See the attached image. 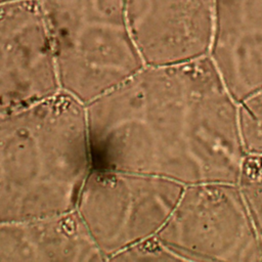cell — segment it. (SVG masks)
Instances as JSON below:
<instances>
[{"instance_id":"obj_1","label":"cell","mask_w":262,"mask_h":262,"mask_svg":"<svg viewBox=\"0 0 262 262\" xmlns=\"http://www.w3.org/2000/svg\"><path fill=\"white\" fill-rule=\"evenodd\" d=\"M92 168L161 176L182 185L237 182L248 154L238 102L209 55L144 64L86 104Z\"/></svg>"},{"instance_id":"obj_2","label":"cell","mask_w":262,"mask_h":262,"mask_svg":"<svg viewBox=\"0 0 262 262\" xmlns=\"http://www.w3.org/2000/svg\"><path fill=\"white\" fill-rule=\"evenodd\" d=\"M91 169L86 104L69 93L0 115V223L75 210Z\"/></svg>"},{"instance_id":"obj_3","label":"cell","mask_w":262,"mask_h":262,"mask_svg":"<svg viewBox=\"0 0 262 262\" xmlns=\"http://www.w3.org/2000/svg\"><path fill=\"white\" fill-rule=\"evenodd\" d=\"M60 89L88 104L144 63L131 36L128 0H38Z\"/></svg>"},{"instance_id":"obj_4","label":"cell","mask_w":262,"mask_h":262,"mask_svg":"<svg viewBox=\"0 0 262 262\" xmlns=\"http://www.w3.org/2000/svg\"><path fill=\"white\" fill-rule=\"evenodd\" d=\"M183 187L157 175L92 168L76 211L104 260H111L131 245L157 235L172 214Z\"/></svg>"},{"instance_id":"obj_5","label":"cell","mask_w":262,"mask_h":262,"mask_svg":"<svg viewBox=\"0 0 262 262\" xmlns=\"http://www.w3.org/2000/svg\"><path fill=\"white\" fill-rule=\"evenodd\" d=\"M157 236L180 261H262V244L237 182L184 185Z\"/></svg>"},{"instance_id":"obj_6","label":"cell","mask_w":262,"mask_h":262,"mask_svg":"<svg viewBox=\"0 0 262 262\" xmlns=\"http://www.w3.org/2000/svg\"><path fill=\"white\" fill-rule=\"evenodd\" d=\"M61 91L38 0L0 2V115Z\"/></svg>"},{"instance_id":"obj_7","label":"cell","mask_w":262,"mask_h":262,"mask_svg":"<svg viewBox=\"0 0 262 262\" xmlns=\"http://www.w3.org/2000/svg\"><path fill=\"white\" fill-rule=\"evenodd\" d=\"M127 17L144 64H173L209 55L214 0H128Z\"/></svg>"},{"instance_id":"obj_8","label":"cell","mask_w":262,"mask_h":262,"mask_svg":"<svg viewBox=\"0 0 262 262\" xmlns=\"http://www.w3.org/2000/svg\"><path fill=\"white\" fill-rule=\"evenodd\" d=\"M209 56L238 103L262 89V0H214Z\"/></svg>"},{"instance_id":"obj_9","label":"cell","mask_w":262,"mask_h":262,"mask_svg":"<svg viewBox=\"0 0 262 262\" xmlns=\"http://www.w3.org/2000/svg\"><path fill=\"white\" fill-rule=\"evenodd\" d=\"M75 210L0 223V261H102Z\"/></svg>"},{"instance_id":"obj_10","label":"cell","mask_w":262,"mask_h":262,"mask_svg":"<svg viewBox=\"0 0 262 262\" xmlns=\"http://www.w3.org/2000/svg\"><path fill=\"white\" fill-rule=\"evenodd\" d=\"M238 122L248 156H262V89L238 103Z\"/></svg>"},{"instance_id":"obj_11","label":"cell","mask_w":262,"mask_h":262,"mask_svg":"<svg viewBox=\"0 0 262 262\" xmlns=\"http://www.w3.org/2000/svg\"><path fill=\"white\" fill-rule=\"evenodd\" d=\"M262 244V156H248L237 181Z\"/></svg>"},{"instance_id":"obj_12","label":"cell","mask_w":262,"mask_h":262,"mask_svg":"<svg viewBox=\"0 0 262 262\" xmlns=\"http://www.w3.org/2000/svg\"><path fill=\"white\" fill-rule=\"evenodd\" d=\"M116 261H180L157 235L144 238L116 254Z\"/></svg>"},{"instance_id":"obj_13","label":"cell","mask_w":262,"mask_h":262,"mask_svg":"<svg viewBox=\"0 0 262 262\" xmlns=\"http://www.w3.org/2000/svg\"><path fill=\"white\" fill-rule=\"evenodd\" d=\"M4 1H9V0H0V2H4Z\"/></svg>"}]
</instances>
